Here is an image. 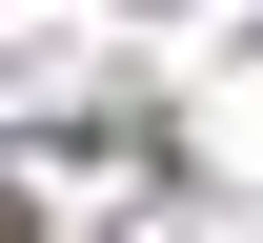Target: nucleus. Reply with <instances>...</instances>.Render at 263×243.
Masks as SVG:
<instances>
[{"instance_id": "nucleus-1", "label": "nucleus", "mask_w": 263, "mask_h": 243, "mask_svg": "<svg viewBox=\"0 0 263 243\" xmlns=\"http://www.w3.org/2000/svg\"><path fill=\"white\" fill-rule=\"evenodd\" d=\"M0 243H21V203H0Z\"/></svg>"}]
</instances>
